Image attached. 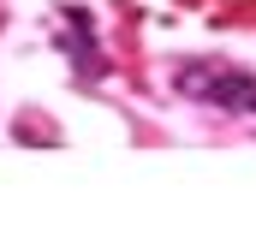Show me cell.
<instances>
[{"mask_svg": "<svg viewBox=\"0 0 256 244\" xmlns=\"http://www.w3.org/2000/svg\"><path fill=\"white\" fill-rule=\"evenodd\" d=\"M208 102L226 108V114H256V78H250V72H214Z\"/></svg>", "mask_w": 256, "mask_h": 244, "instance_id": "6da1fadb", "label": "cell"}, {"mask_svg": "<svg viewBox=\"0 0 256 244\" xmlns=\"http://www.w3.org/2000/svg\"><path fill=\"white\" fill-rule=\"evenodd\" d=\"M173 84H179V96L208 102V90H214V72H208V66H179V72H173Z\"/></svg>", "mask_w": 256, "mask_h": 244, "instance_id": "7a4b0ae2", "label": "cell"}]
</instances>
